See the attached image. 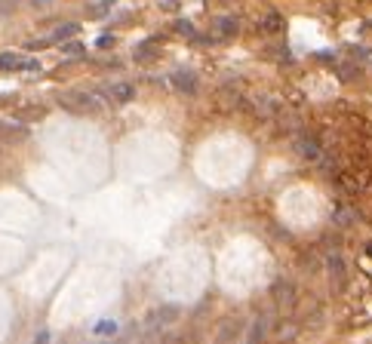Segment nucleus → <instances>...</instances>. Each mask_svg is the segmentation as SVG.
<instances>
[{
	"mask_svg": "<svg viewBox=\"0 0 372 344\" xmlns=\"http://www.w3.org/2000/svg\"><path fill=\"white\" fill-rule=\"evenodd\" d=\"M80 31V25L77 22H68V25H62V28H56V34H53V40H68V37H74Z\"/></svg>",
	"mask_w": 372,
	"mask_h": 344,
	"instance_id": "4",
	"label": "nucleus"
},
{
	"mask_svg": "<svg viewBox=\"0 0 372 344\" xmlns=\"http://www.w3.org/2000/svg\"><path fill=\"white\" fill-rule=\"evenodd\" d=\"M34 344H50V332H40V335L34 338Z\"/></svg>",
	"mask_w": 372,
	"mask_h": 344,
	"instance_id": "11",
	"label": "nucleus"
},
{
	"mask_svg": "<svg viewBox=\"0 0 372 344\" xmlns=\"http://www.w3.org/2000/svg\"><path fill=\"white\" fill-rule=\"evenodd\" d=\"M369 255H372V246H369Z\"/></svg>",
	"mask_w": 372,
	"mask_h": 344,
	"instance_id": "13",
	"label": "nucleus"
},
{
	"mask_svg": "<svg viewBox=\"0 0 372 344\" xmlns=\"http://www.w3.org/2000/svg\"><path fill=\"white\" fill-rule=\"evenodd\" d=\"M108 99H114L117 105H126V102L135 99V86L132 83H114V86L108 89Z\"/></svg>",
	"mask_w": 372,
	"mask_h": 344,
	"instance_id": "1",
	"label": "nucleus"
},
{
	"mask_svg": "<svg viewBox=\"0 0 372 344\" xmlns=\"http://www.w3.org/2000/svg\"><path fill=\"white\" fill-rule=\"evenodd\" d=\"M218 31L221 34H234L237 31V19H218Z\"/></svg>",
	"mask_w": 372,
	"mask_h": 344,
	"instance_id": "6",
	"label": "nucleus"
},
{
	"mask_svg": "<svg viewBox=\"0 0 372 344\" xmlns=\"http://www.w3.org/2000/svg\"><path fill=\"white\" fill-rule=\"evenodd\" d=\"M114 329H117L114 323H99V326H96V332H99V335H105V332H114Z\"/></svg>",
	"mask_w": 372,
	"mask_h": 344,
	"instance_id": "10",
	"label": "nucleus"
},
{
	"mask_svg": "<svg viewBox=\"0 0 372 344\" xmlns=\"http://www.w3.org/2000/svg\"><path fill=\"white\" fill-rule=\"evenodd\" d=\"M62 53H68V56H77V53H83V46H80V43H65V46H62Z\"/></svg>",
	"mask_w": 372,
	"mask_h": 344,
	"instance_id": "8",
	"label": "nucleus"
},
{
	"mask_svg": "<svg viewBox=\"0 0 372 344\" xmlns=\"http://www.w3.org/2000/svg\"><path fill=\"white\" fill-rule=\"evenodd\" d=\"M46 4H53V0H34V7H46Z\"/></svg>",
	"mask_w": 372,
	"mask_h": 344,
	"instance_id": "12",
	"label": "nucleus"
},
{
	"mask_svg": "<svg viewBox=\"0 0 372 344\" xmlns=\"http://www.w3.org/2000/svg\"><path fill=\"white\" fill-rule=\"evenodd\" d=\"M13 68H22V59H16L13 53H4L0 56V71H13Z\"/></svg>",
	"mask_w": 372,
	"mask_h": 344,
	"instance_id": "5",
	"label": "nucleus"
},
{
	"mask_svg": "<svg viewBox=\"0 0 372 344\" xmlns=\"http://www.w3.org/2000/svg\"><path fill=\"white\" fill-rule=\"evenodd\" d=\"M295 151H299V157H305V160H317L320 157V144L314 138H305V135L295 141Z\"/></svg>",
	"mask_w": 372,
	"mask_h": 344,
	"instance_id": "3",
	"label": "nucleus"
},
{
	"mask_svg": "<svg viewBox=\"0 0 372 344\" xmlns=\"http://www.w3.org/2000/svg\"><path fill=\"white\" fill-rule=\"evenodd\" d=\"M172 86H175L178 92H188V95H191V92L197 89L194 74H191V71H175V74H172Z\"/></svg>",
	"mask_w": 372,
	"mask_h": 344,
	"instance_id": "2",
	"label": "nucleus"
},
{
	"mask_svg": "<svg viewBox=\"0 0 372 344\" xmlns=\"http://www.w3.org/2000/svg\"><path fill=\"white\" fill-rule=\"evenodd\" d=\"M175 28H178V34H188V37H194V28H191V22H178Z\"/></svg>",
	"mask_w": 372,
	"mask_h": 344,
	"instance_id": "9",
	"label": "nucleus"
},
{
	"mask_svg": "<svg viewBox=\"0 0 372 344\" xmlns=\"http://www.w3.org/2000/svg\"><path fill=\"white\" fill-rule=\"evenodd\" d=\"M283 28V19L280 16H268L265 19V31H280Z\"/></svg>",
	"mask_w": 372,
	"mask_h": 344,
	"instance_id": "7",
	"label": "nucleus"
}]
</instances>
